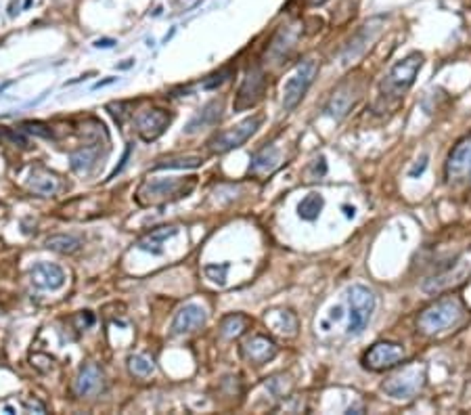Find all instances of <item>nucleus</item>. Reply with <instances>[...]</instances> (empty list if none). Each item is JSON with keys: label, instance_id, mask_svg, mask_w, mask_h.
Here are the masks:
<instances>
[{"label": "nucleus", "instance_id": "obj_1", "mask_svg": "<svg viewBox=\"0 0 471 415\" xmlns=\"http://www.w3.org/2000/svg\"><path fill=\"white\" fill-rule=\"evenodd\" d=\"M461 317H463V304L459 298L450 296V298H442L436 304H432L430 308H425L419 315L417 325L425 333H440V331L456 325L461 321Z\"/></svg>", "mask_w": 471, "mask_h": 415}, {"label": "nucleus", "instance_id": "obj_2", "mask_svg": "<svg viewBox=\"0 0 471 415\" xmlns=\"http://www.w3.org/2000/svg\"><path fill=\"white\" fill-rule=\"evenodd\" d=\"M195 187V178H191L187 185L185 181H176V178H157V181H145L136 193L138 203L142 205H151V203H162V201H170V199H178L185 197L187 193H191Z\"/></svg>", "mask_w": 471, "mask_h": 415}, {"label": "nucleus", "instance_id": "obj_3", "mask_svg": "<svg viewBox=\"0 0 471 415\" xmlns=\"http://www.w3.org/2000/svg\"><path fill=\"white\" fill-rule=\"evenodd\" d=\"M421 65H423V55H419V53L409 55L405 61L391 67V72L385 76V80L381 84V91L387 97H403L413 86Z\"/></svg>", "mask_w": 471, "mask_h": 415}, {"label": "nucleus", "instance_id": "obj_4", "mask_svg": "<svg viewBox=\"0 0 471 415\" xmlns=\"http://www.w3.org/2000/svg\"><path fill=\"white\" fill-rule=\"evenodd\" d=\"M262 124V118L256 116V118H248L243 122H239L237 126H232L224 132H218L216 136H212L210 141H207V149L212 154H226L230 149H237L241 147L248 138L260 128Z\"/></svg>", "mask_w": 471, "mask_h": 415}, {"label": "nucleus", "instance_id": "obj_5", "mask_svg": "<svg viewBox=\"0 0 471 415\" xmlns=\"http://www.w3.org/2000/svg\"><path fill=\"white\" fill-rule=\"evenodd\" d=\"M348 302H350V325L348 333L358 335L364 331V327L371 321V315L375 311V296L364 286H352L348 290Z\"/></svg>", "mask_w": 471, "mask_h": 415}, {"label": "nucleus", "instance_id": "obj_6", "mask_svg": "<svg viewBox=\"0 0 471 415\" xmlns=\"http://www.w3.org/2000/svg\"><path fill=\"white\" fill-rule=\"evenodd\" d=\"M425 384V369L419 365H409L400 374L391 376L383 382V392L391 398L407 400L413 398Z\"/></svg>", "mask_w": 471, "mask_h": 415}, {"label": "nucleus", "instance_id": "obj_7", "mask_svg": "<svg viewBox=\"0 0 471 415\" xmlns=\"http://www.w3.org/2000/svg\"><path fill=\"white\" fill-rule=\"evenodd\" d=\"M317 63L314 61H304L302 65H297V69L293 72V76L285 82V89H283V105L285 109H293L302 97L306 95L308 86L312 84L314 76H317Z\"/></svg>", "mask_w": 471, "mask_h": 415}, {"label": "nucleus", "instance_id": "obj_8", "mask_svg": "<svg viewBox=\"0 0 471 415\" xmlns=\"http://www.w3.org/2000/svg\"><path fill=\"white\" fill-rule=\"evenodd\" d=\"M405 359H407V355H405V349L400 344L379 342V344L373 346L371 351H367L362 363L371 371H385V369H391V367L405 363Z\"/></svg>", "mask_w": 471, "mask_h": 415}, {"label": "nucleus", "instance_id": "obj_9", "mask_svg": "<svg viewBox=\"0 0 471 415\" xmlns=\"http://www.w3.org/2000/svg\"><path fill=\"white\" fill-rule=\"evenodd\" d=\"M170 120L172 118L164 109H149V111H145L136 118V130H138L142 141L149 143V141H155L157 136L164 134Z\"/></svg>", "mask_w": 471, "mask_h": 415}, {"label": "nucleus", "instance_id": "obj_10", "mask_svg": "<svg viewBox=\"0 0 471 415\" xmlns=\"http://www.w3.org/2000/svg\"><path fill=\"white\" fill-rule=\"evenodd\" d=\"M264 86H266V80H264V74L260 72L258 67H254L252 72L246 76L239 93H237V103H234V109H246V107H252L254 103H258L262 99V93H264Z\"/></svg>", "mask_w": 471, "mask_h": 415}, {"label": "nucleus", "instance_id": "obj_11", "mask_svg": "<svg viewBox=\"0 0 471 415\" xmlns=\"http://www.w3.org/2000/svg\"><path fill=\"white\" fill-rule=\"evenodd\" d=\"M241 355L254 365H264L277 357V344L264 335H254L241 346Z\"/></svg>", "mask_w": 471, "mask_h": 415}, {"label": "nucleus", "instance_id": "obj_12", "mask_svg": "<svg viewBox=\"0 0 471 415\" xmlns=\"http://www.w3.org/2000/svg\"><path fill=\"white\" fill-rule=\"evenodd\" d=\"M205 321H207V313H205L203 306L187 304V306H183L176 313V317L172 321V331L174 333H189V331H195V329L203 327Z\"/></svg>", "mask_w": 471, "mask_h": 415}, {"label": "nucleus", "instance_id": "obj_13", "mask_svg": "<svg viewBox=\"0 0 471 415\" xmlns=\"http://www.w3.org/2000/svg\"><path fill=\"white\" fill-rule=\"evenodd\" d=\"M32 282L44 290H59L65 284V273L61 266L50 262H38L32 268Z\"/></svg>", "mask_w": 471, "mask_h": 415}, {"label": "nucleus", "instance_id": "obj_14", "mask_svg": "<svg viewBox=\"0 0 471 415\" xmlns=\"http://www.w3.org/2000/svg\"><path fill=\"white\" fill-rule=\"evenodd\" d=\"M101 388H103V374H101V369L95 363L84 365L82 371H80V376H77V380H75V384H73L75 394L77 396H93Z\"/></svg>", "mask_w": 471, "mask_h": 415}, {"label": "nucleus", "instance_id": "obj_15", "mask_svg": "<svg viewBox=\"0 0 471 415\" xmlns=\"http://www.w3.org/2000/svg\"><path fill=\"white\" fill-rule=\"evenodd\" d=\"M469 160H471V138H469V141L459 143L450 151L448 162H446V176L452 178V176L463 174L465 170H469Z\"/></svg>", "mask_w": 471, "mask_h": 415}, {"label": "nucleus", "instance_id": "obj_16", "mask_svg": "<svg viewBox=\"0 0 471 415\" xmlns=\"http://www.w3.org/2000/svg\"><path fill=\"white\" fill-rule=\"evenodd\" d=\"M281 164V154L275 145H268L264 147L262 151H258L252 160V166H250V174H268L273 172L277 166Z\"/></svg>", "mask_w": 471, "mask_h": 415}, {"label": "nucleus", "instance_id": "obj_17", "mask_svg": "<svg viewBox=\"0 0 471 415\" xmlns=\"http://www.w3.org/2000/svg\"><path fill=\"white\" fill-rule=\"evenodd\" d=\"M178 233V227H160L151 231L145 239L138 241V248L142 252H151V254H162V243L168 241L170 237H174Z\"/></svg>", "mask_w": 471, "mask_h": 415}, {"label": "nucleus", "instance_id": "obj_18", "mask_svg": "<svg viewBox=\"0 0 471 415\" xmlns=\"http://www.w3.org/2000/svg\"><path fill=\"white\" fill-rule=\"evenodd\" d=\"M28 187L36 193V195H53L57 189H59V178L50 172H44V170H34L30 181H28Z\"/></svg>", "mask_w": 471, "mask_h": 415}, {"label": "nucleus", "instance_id": "obj_19", "mask_svg": "<svg viewBox=\"0 0 471 415\" xmlns=\"http://www.w3.org/2000/svg\"><path fill=\"white\" fill-rule=\"evenodd\" d=\"M220 111H222V103L220 101H212L207 103L187 126V132H195L199 128H205V126H212L220 120Z\"/></svg>", "mask_w": 471, "mask_h": 415}, {"label": "nucleus", "instance_id": "obj_20", "mask_svg": "<svg viewBox=\"0 0 471 415\" xmlns=\"http://www.w3.org/2000/svg\"><path fill=\"white\" fill-rule=\"evenodd\" d=\"M323 205H325L323 195H319V193H310V195H306V197L299 201V205H297V214H299L302 221H317V219L321 216V212H323Z\"/></svg>", "mask_w": 471, "mask_h": 415}, {"label": "nucleus", "instance_id": "obj_21", "mask_svg": "<svg viewBox=\"0 0 471 415\" xmlns=\"http://www.w3.org/2000/svg\"><path fill=\"white\" fill-rule=\"evenodd\" d=\"M80 246H82V241L73 235H53L46 239V248L53 252H59V254H73L80 250Z\"/></svg>", "mask_w": 471, "mask_h": 415}, {"label": "nucleus", "instance_id": "obj_22", "mask_svg": "<svg viewBox=\"0 0 471 415\" xmlns=\"http://www.w3.org/2000/svg\"><path fill=\"white\" fill-rule=\"evenodd\" d=\"M250 325V319L243 315H230L222 321V335L226 338H237L241 335Z\"/></svg>", "mask_w": 471, "mask_h": 415}, {"label": "nucleus", "instance_id": "obj_23", "mask_svg": "<svg viewBox=\"0 0 471 415\" xmlns=\"http://www.w3.org/2000/svg\"><path fill=\"white\" fill-rule=\"evenodd\" d=\"M203 164V158L199 156H189V158H174V160H164V162H157L155 164V170H160V168H197Z\"/></svg>", "mask_w": 471, "mask_h": 415}, {"label": "nucleus", "instance_id": "obj_24", "mask_svg": "<svg viewBox=\"0 0 471 415\" xmlns=\"http://www.w3.org/2000/svg\"><path fill=\"white\" fill-rule=\"evenodd\" d=\"M128 367H130V371H132L134 376H138V378H147V376H151L153 369H155L153 361L147 359V357H142V355L130 357V359H128Z\"/></svg>", "mask_w": 471, "mask_h": 415}, {"label": "nucleus", "instance_id": "obj_25", "mask_svg": "<svg viewBox=\"0 0 471 415\" xmlns=\"http://www.w3.org/2000/svg\"><path fill=\"white\" fill-rule=\"evenodd\" d=\"M24 128H26L28 132H32V134H38V136H44V138H50V136H53L50 128H46L44 124H34V122H26V124H24Z\"/></svg>", "mask_w": 471, "mask_h": 415}, {"label": "nucleus", "instance_id": "obj_26", "mask_svg": "<svg viewBox=\"0 0 471 415\" xmlns=\"http://www.w3.org/2000/svg\"><path fill=\"white\" fill-rule=\"evenodd\" d=\"M228 270V264H222L220 266V273H218V266H207L205 268V273H207V277L212 282H216V284H224V273Z\"/></svg>", "mask_w": 471, "mask_h": 415}, {"label": "nucleus", "instance_id": "obj_27", "mask_svg": "<svg viewBox=\"0 0 471 415\" xmlns=\"http://www.w3.org/2000/svg\"><path fill=\"white\" fill-rule=\"evenodd\" d=\"M425 168H427V156H423V158L409 170V176H411V178H417V176H421V174L425 172Z\"/></svg>", "mask_w": 471, "mask_h": 415}, {"label": "nucleus", "instance_id": "obj_28", "mask_svg": "<svg viewBox=\"0 0 471 415\" xmlns=\"http://www.w3.org/2000/svg\"><path fill=\"white\" fill-rule=\"evenodd\" d=\"M314 162H317V164H314V174H319V176H323L325 172H327V164H325V158L321 156L319 160H314Z\"/></svg>", "mask_w": 471, "mask_h": 415}, {"label": "nucleus", "instance_id": "obj_29", "mask_svg": "<svg viewBox=\"0 0 471 415\" xmlns=\"http://www.w3.org/2000/svg\"><path fill=\"white\" fill-rule=\"evenodd\" d=\"M113 44H116V40H111V38H103V40H97L95 42L97 48H111Z\"/></svg>", "mask_w": 471, "mask_h": 415}, {"label": "nucleus", "instance_id": "obj_30", "mask_svg": "<svg viewBox=\"0 0 471 415\" xmlns=\"http://www.w3.org/2000/svg\"><path fill=\"white\" fill-rule=\"evenodd\" d=\"M26 407H28V409H34V407H36V409H38V411H40V413H44V405H40V403H34V400H28V403H26Z\"/></svg>", "mask_w": 471, "mask_h": 415}, {"label": "nucleus", "instance_id": "obj_31", "mask_svg": "<svg viewBox=\"0 0 471 415\" xmlns=\"http://www.w3.org/2000/svg\"><path fill=\"white\" fill-rule=\"evenodd\" d=\"M323 3H327V0H306V5H310V7H319Z\"/></svg>", "mask_w": 471, "mask_h": 415}, {"label": "nucleus", "instance_id": "obj_32", "mask_svg": "<svg viewBox=\"0 0 471 415\" xmlns=\"http://www.w3.org/2000/svg\"><path fill=\"white\" fill-rule=\"evenodd\" d=\"M344 212H346V216H348V219H354V208H350V205H344Z\"/></svg>", "mask_w": 471, "mask_h": 415}, {"label": "nucleus", "instance_id": "obj_33", "mask_svg": "<svg viewBox=\"0 0 471 415\" xmlns=\"http://www.w3.org/2000/svg\"><path fill=\"white\" fill-rule=\"evenodd\" d=\"M111 82H113V80H111V78H109V80H103V82H97V84H95V89H101V86H107V84H111Z\"/></svg>", "mask_w": 471, "mask_h": 415}, {"label": "nucleus", "instance_id": "obj_34", "mask_svg": "<svg viewBox=\"0 0 471 415\" xmlns=\"http://www.w3.org/2000/svg\"><path fill=\"white\" fill-rule=\"evenodd\" d=\"M469 170H471V160H469Z\"/></svg>", "mask_w": 471, "mask_h": 415}]
</instances>
